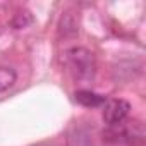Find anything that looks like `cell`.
I'll use <instances>...</instances> for the list:
<instances>
[{
	"label": "cell",
	"mask_w": 146,
	"mask_h": 146,
	"mask_svg": "<svg viewBox=\"0 0 146 146\" xmlns=\"http://www.w3.org/2000/svg\"><path fill=\"white\" fill-rule=\"evenodd\" d=\"M16 79H17V74H16V70L12 67L0 65V93H4L9 88H12Z\"/></svg>",
	"instance_id": "obj_4"
},
{
	"label": "cell",
	"mask_w": 146,
	"mask_h": 146,
	"mask_svg": "<svg viewBox=\"0 0 146 146\" xmlns=\"http://www.w3.org/2000/svg\"><path fill=\"white\" fill-rule=\"evenodd\" d=\"M65 58H67L69 69L74 72L76 78H79V79H90V78L95 76V69H96L95 57L86 48H81V46L79 48H70L65 53Z\"/></svg>",
	"instance_id": "obj_1"
},
{
	"label": "cell",
	"mask_w": 146,
	"mask_h": 146,
	"mask_svg": "<svg viewBox=\"0 0 146 146\" xmlns=\"http://www.w3.org/2000/svg\"><path fill=\"white\" fill-rule=\"evenodd\" d=\"M129 110H131V105L125 100H120L119 98V100L105 102V107H103V120L110 127H119L120 124L125 122V119L129 115Z\"/></svg>",
	"instance_id": "obj_2"
},
{
	"label": "cell",
	"mask_w": 146,
	"mask_h": 146,
	"mask_svg": "<svg viewBox=\"0 0 146 146\" xmlns=\"http://www.w3.org/2000/svg\"><path fill=\"white\" fill-rule=\"evenodd\" d=\"M76 102L84 105V107H90V108H95V107H102L105 105V96L95 93V91H90V90H81V91H76Z\"/></svg>",
	"instance_id": "obj_3"
}]
</instances>
